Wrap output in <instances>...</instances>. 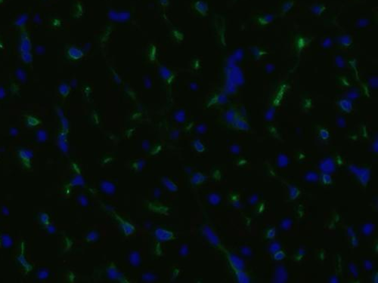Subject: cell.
<instances>
[{
  "instance_id": "7",
  "label": "cell",
  "mask_w": 378,
  "mask_h": 283,
  "mask_svg": "<svg viewBox=\"0 0 378 283\" xmlns=\"http://www.w3.org/2000/svg\"><path fill=\"white\" fill-rule=\"evenodd\" d=\"M107 274H108V276L111 279L116 280V279H120V274L119 273V272L114 267H111V268L109 269Z\"/></svg>"
},
{
  "instance_id": "20",
  "label": "cell",
  "mask_w": 378,
  "mask_h": 283,
  "mask_svg": "<svg viewBox=\"0 0 378 283\" xmlns=\"http://www.w3.org/2000/svg\"><path fill=\"white\" fill-rule=\"evenodd\" d=\"M282 226H283V228H285V229H288L289 227H290V221L288 220H286L282 224Z\"/></svg>"
},
{
  "instance_id": "11",
  "label": "cell",
  "mask_w": 378,
  "mask_h": 283,
  "mask_svg": "<svg viewBox=\"0 0 378 283\" xmlns=\"http://www.w3.org/2000/svg\"><path fill=\"white\" fill-rule=\"evenodd\" d=\"M204 177L202 175H200V174H196V175L193 176L191 182H192L193 184H199V183L202 182V181H204Z\"/></svg>"
},
{
  "instance_id": "14",
  "label": "cell",
  "mask_w": 378,
  "mask_h": 283,
  "mask_svg": "<svg viewBox=\"0 0 378 283\" xmlns=\"http://www.w3.org/2000/svg\"><path fill=\"white\" fill-rule=\"evenodd\" d=\"M373 230V225L371 224H366L363 228V232L365 234H370Z\"/></svg>"
},
{
  "instance_id": "2",
  "label": "cell",
  "mask_w": 378,
  "mask_h": 283,
  "mask_svg": "<svg viewBox=\"0 0 378 283\" xmlns=\"http://www.w3.org/2000/svg\"><path fill=\"white\" fill-rule=\"evenodd\" d=\"M155 236L160 240L167 241L172 238V234L164 229H157L155 231Z\"/></svg>"
},
{
  "instance_id": "1",
  "label": "cell",
  "mask_w": 378,
  "mask_h": 283,
  "mask_svg": "<svg viewBox=\"0 0 378 283\" xmlns=\"http://www.w3.org/2000/svg\"><path fill=\"white\" fill-rule=\"evenodd\" d=\"M203 233H204V234L205 235V236L208 238V240L210 241L211 243H213L214 245H219V238H217V236L214 234L213 232L209 227H204V228H203Z\"/></svg>"
},
{
  "instance_id": "4",
  "label": "cell",
  "mask_w": 378,
  "mask_h": 283,
  "mask_svg": "<svg viewBox=\"0 0 378 283\" xmlns=\"http://www.w3.org/2000/svg\"><path fill=\"white\" fill-rule=\"evenodd\" d=\"M321 167L322 168V171H324V172H331L333 171L334 165H333V161H331V159H327L324 162H323V163L321 165Z\"/></svg>"
},
{
  "instance_id": "9",
  "label": "cell",
  "mask_w": 378,
  "mask_h": 283,
  "mask_svg": "<svg viewBox=\"0 0 378 283\" xmlns=\"http://www.w3.org/2000/svg\"><path fill=\"white\" fill-rule=\"evenodd\" d=\"M163 183H164L165 186L167 187V189H169L171 191H175V190H177V186L170 180H169L167 178H164L163 179Z\"/></svg>"
},
{
  "instance_id": "13",
  "label": "cell",
  "mask_w": 378,
  "mask_h": 283,
  "mask_svg": "<svg viewBox=\"0 0 378 283\" xmlns=\"http://www.w3.org/2000/svg\"><path fill=\"white\" fill-rule=\"evenodd\" d=\"M98 237V233H96V232H95V231H93V232H91V233L87 236V239L89 241H95L97 239Z\"/></svg>"
},
{
  "instance_id": "3",
  "label": "cell",
  "mask_w": 378,
  "mask_h": 283,
  "mask_svg": "<svg viewBox=\"0 0 378 283\" xmlns=\"http://www.w3.org/2000/svg\"><path fill=\"white\" fill-rule=\"evenodd\" d=\"M101 189L102 191L107 194H112L115 191V186L112 183L108 181H103L101 184Z\"/></svg>"
},
{
  "instance_id": "18",
  "label": "cell",
  "mask_w": 378,
  "mask_h": 283,
  "mask_svg": "<svg viewBox=\"0 0 378 283\" xmlns=\"http://www.w3.org/2000/svg\"><path fill=\"white\" fill-rule=\"evenodd\" d=\"M79 200H80V203L83 205V206H86V205H87V204H88V200H87V199H86L85 196H81L79 198Z\"/></svg>"
},
{
  "instance_id": "16",
  "label": "cell",
  "mask_w": 378,
  "mask_h": 283,
  "mask_svg": "<svg viewBox=\"0 0 378 283\" xmlns=\"http://www.w3.org/2000/svg\"><path fill=\"white\" fill-rule=\"evenodd\" d=\"M27 122H28L29 125H37L38 123L39 122V121H38L37 119H36V118L30 117L28 119V121H27Z\"/></svg>"
},
{
  "instance_id": "21",
  "label": "cell",
  "mask_w": 378,
  "mask_h": 283,
  "mask_svg": "<svg viewBox=\"0 0 378 283\" xmlns=\"http://www.w3.org/2000/svg\"><path fill=\"white\" fill-rule=\"evenodd\" d=\"M241 251H242V252H243V253L244 254L247 255V254H250V249H248L247 248H242Z\"/></svg>"
},
{
  "instance_id": "15",
  "label": "cell",
  "mask_w": 378,
  "mask_h": 283,
  "mask_svg": "<svg viewBox=\"0 0 378 283\" xmlns=\"http://www.w3.org/2000/svg\"><path fill=\"white\" fill-rule=\"evenodd\" d=\"M143 279H144L145 281L151 282V281H153V280L155 279V276H153V274L151 273H147L143 276Z\"/></svg>"
},
{
  "instance_id": "17",
  "label": "cell",
  "mask_w": 378,
  "mask_h": 283,
  "mask_svg": "<svg viewBox=\"0 0 378 283\" xmlns=\"http://www.w3.org/2000/svg\"><path fill=\"white\" fill-rule=\"evenodd\" d=\"M188 246L186 245H183L181 248V250H180V254L182 255H186L188 254Z\"/></svg>"
},
{
  "instance_id": "10",
  "label": "cell",
  "mask_w": 378,
  "mask_h": 283,
  "mask_svg": "<svg viewBox=\"0 0 378 283\" xmlns=\"http://www.w3.org/2000/svg\"><path fill=\"white\" fill-rule=\"evenodd\" d=\"M287 158L284 155H281L280 156L278 157V165L280 167H285L287 165Z\"/></svg>"
},
{
  "instance_id": "22",
  "label": "cell",
  "mask_w": 378,
  "mask_h": 283,
  "mask_svg": "<svg viewBox=\"0 0 378 283\" xmlns=\"http://www.w3.org/2000/svg\"><path fill=\"white\" fill-rule=\"evenodd\" d=\"M331 177H330L329 175H325L324 176V181H325V182H326V181H328V182H330V181H331Z\"/></svg>"
},
{
  "instance_id": "8",
  "label": "cell",
  "mask_w": 378,
  "mask_h": 283,
  "mask_svg": "<svg viewBox=\"0 0 378 283\" xmlns=\"http://www.w3.org/2000/svg\"><path fill=\"white\" fill-rule=\"evenodd\" d=\"M208 201L210 202V203H211L212 205H217L218 203L220 202V197L218 194L212 193L208 196Z\"/></svg>"
},
{
  "instance_id": "5",
  "label": "cell",
  "mask_w": 378,
  "mask_h": 283,
  "mask_svg": "<svg viewBox=\"0 0 378 283\" xmlns=\"http://www.w3.org/2000/svg\"><path fill=\"white\" fill-rule=\"evenodd\" d=\"M231 261H232L233 266L238 270H241L243 267V264L241 260H240L238 257H235L234 255H231Z\"/></svg>"
},
{
  "instance_id": "12",
  "label": "cell",
  "mask_w": 378,
  "mask_h": 283,
  "mask_svg": "<svg viewBox=\"0 0 378 283\" xmlns=\"http://www.w3.org/2000/svg\"><path fill=\"white\" fill-rule=\"evenodd\" d=\"M305 178L311 181H315L318 180V175L314 172H309L305 175Z\"/></svg>"
},
{
  "instance_id": "6",
  "label": "cell",
  "mask_w": 378,
  "mask_h": 283,
  "mask_svg": "<svg viewBox=\"0 0 378 283\" xmlns=\"http://www.w3.org/2000/svg\"><path fill=\"white\" fill-rule=\"evenodd\" d=\"M129 261L131 262V264L134 266H138V265L140 264V255L138 252H132L130 254V256H129Z\"/></svg>"
},
{
  "instance_id": "19",
  "label": "cell",
  "mask_w": 378,
  "mask_h": 283,
  "mask_svg": "<svg viewBox=\"0 0 378 283\" xmlns=\"http://www.w3.org/2000/svg\"><path fill=\"white\" fill-rule=\"evenodd\" d=\"M279 248H280V245H279L278 243H274V244L271 245V252H278V251L279 250Z\"/></svg>"
}]
</instances>
